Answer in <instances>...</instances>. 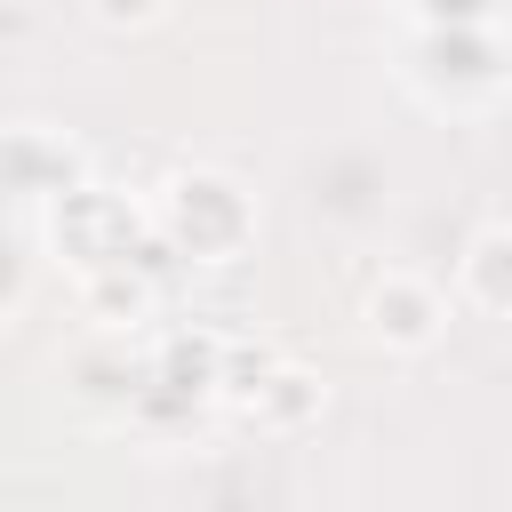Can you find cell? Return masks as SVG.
I'll return each mask as SVG.
<instances>
[{"label": "cell", "instance_id": "cell-2", "mask_svg": "<svg viewBox=\"0 0 512 512\" xmlns=\"http://www.w3.org/2000/svg\"><path fill=\"white\" fill-rule=\"evenodd\" d=\"M144 8H152V0H96V16H112V24H120V16H144Z\"/></svg>", "mask_w": 512, "mask_h": 512}, {"label": "cell", "instance_id": "cell-1", "mask_svg": "<svg viewBox=\"0 0 512 512\" xmlns=\"http://www.w3.org/2000/svg\"><path fill=\"white\" fill-rule=\"evenodd\" d=\"M464 280H472V296H480V304H512V232H488V240H472V256H464Z\"/></svg>", "mask_w": 512, "mask_h": 512}]
</instances>
